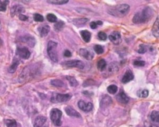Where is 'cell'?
<instances>
[{
  "mask_svg": "<svg viewBox=\"0 0 159 127\" xmlns=\"http://www.w3.org/2000/svg\"><path fill=\"white\" fill-rule=\"evenodd\" d=\"M19 19H20V20H21V21H24L28 20V17L26 16L23 15V14H19Z\"/></svg>",
  "mask_w": 159,
  "mask_h": 127,
  "instance_id": "41",
  "label": "cell"
},
{
  "mask_svg": "<svg viewBox=\"0 0 159 127\" xmlns=\"http://www.w3.org/2000/svg\"><path fill=\"white\" fill-rule=\"evenodd\" d=\"M71 99V95L70 94H61L55 93L51 98V101L53 103H62L68 101Z\"/></svg>",
  "mask_w": 159,
  "mask_h": 127,
  "instance_id": "6",
  "label": "cell"
},
{
  "mask_svg": "<svg viewBox=\"0 0 159 127\" xmlns=\"http://www.w3.org/2000/svg\"><path fill=\"white\" fill-rule=\"evenodd\" d=\"M153 11L149 7L144 8L141 12L136 13L134 17H133L132 21L135 24H140L147 22L152 16H153Z\"/></svg>",
  "mask_w": 159,
  "mask_h": 127,
  "instance_id": "1",
  "label": "cell"
},
{
  "mask_svg": "<svg viewBox=\"0 0 159 127\" xmlns=\"http://www.w3.org/2000/svg\"><path fill=\"white\" fill-rule=\"evenodd\" d=\"M16 54L22 59H28L31 56V52L27 48H19L18 47L16 50Z\"/></svg>",
  "mask_w": 159,
  "mask_h": 127,
  "instance_id": "9",
  "label": "cell"
},
{
  "mask_svg": "<svg viewBox=\"0 0 159 127\" xmlns=\"http://www.w3.org/2000/svg\"><path fill=\"white\" fill-rule=\"evenodd\" d=\"M51 85H52L54 87H62L64 85V83L60 80L55 79L51 81Z\"/></svg>",
  "mask_w": 159,
  "mask_h": 127,
  "instance_id": "26",
  "label": "cell"
},
{
  "mask_svg": "<svg viewBox=\"0 0 159 127\" xmlns=\"http://www.w3.org/2000/svg\"><path fill=\"white\" fill-rule=\"evenodd\" d=\"M97 67L99 71H103L106 67V62L105 59L99 60L97 63Z\"/></svg>",
  "mask_w": 159,
  "mask_h": 127,
  "instance_id": "24",
  "label": "cell"
},
{
  "mask_svg": "<svg viewBox=\"0 0 159 127\" xmlns=\"http://www.w3.org/2000/svg\"><path fill=\"white\" fill-rule=\"evenodd\" d=\"M21 41L23 42H25L29 46L33 47L36 44V40L34 38L31 36H25L21 39Z\"/></svg>",
  "mask_w": 159,
  "mask_h": 127,
  "instance_id": "18",
  "label": "cell"
},
{
  "mask_svg": "<svg viewBox=\"0 0 159 127\" xmlns=\"http://www.w3.org/2000/svg\"><path fill=\"white\" fill-rule=\"evenodd\" d=\"M107 90H108V92L109 93L114 94V93H116L117 91V87L115 85H111L108 87Z\"/></svg>",
  "mask_w": 159,
  "mask_h": 127,
  "instance_id": "32",
  "label": "cell"
},
{
  "mask_svg": "<svg viewBox=\"0 0 159 127\" xmlns=\"http://www.w3.org/2000/svg\"><path fill=\"white\" fill-rule=\"evenodd\" d=\"M119 64L116 62L111 63L108 66H106L105 69L103 71L104 72L103 75H104L105 77H109L110 76H111L114 74H116V72H117L118 71H119Z\"/></svg>",
  "mask_w": 159,
  "mask_h": 127,
  "instance_id": "5",
  "label": "cell"
},
{
  "mask_svg": "<svg viewBox=\"0 0 159 127\" xmlns=\"http://www.w3.org/2000/svg\"><path fill=\"white\" fill-rule=\"evenodd\" d=\"M39 34L41 37H44V36H46L49 32L50 31V27L48 25H46V26H42L39 28Z\"/></svg>",
  "mask_w": 159,
  "mask_h": 127,
  "instance_id": "21",
  "label": "cell"
},
{
  "mask_svg": "<svg viewBox=\"0 0 159 127\" xmlns=\"http://www.w3.org/2000/svg\"><path fill=\"white\" fill-rule=\"evenodd\" d=\"M80 55L87 60H92L94 57V54L86 49H81Z\"/></svg>",
  "mask_w": 159,
  "mask_h": 127,
  "instance_id": "14",
  "label": "cell"
},
{
  "mask_svg": "<svg viewBox=\"0 0 159 127\" xmlns=\"http://www.w3.org/2000/svg\"><path fill=\"white\" fill-rule=\"evenodd\" d=\"M134 74H132V72L131 71H127L123 76V79H122V82L124 83H126L134 79Z\"/></svg>",
  "mask_w": 159,
  "mask_h": 127,
  "instance_id": "17",
  "label": "cell"
},
{
  "mask_svg": "<svg viewBox=\"0 0 159 127\" xmlns=\"http://www.w3.org/2000/svg\"><path fill=\"white\" fill-rule=\"evenodd\" d=\"M66 79L68 80V81L70 83V85L72 87H76L78 85V83L76 79L72 76H66Z\"/></svg>",
  "mask_w": 159,
  "mask_h": 127,
  "instance_id": "25",
  "label": "cell"
},
{
  "mask_svg": "<svg viewBox=\"0 0 159 127\" xmlns=\"http://www.w3.org/2000/svg\"><path fill=\"white\" fill-rule=\"evenodd\" d=\"M9 1H0V11H5Z\"/></svg>",
  "mask_w": 159,
  "mask_h": 127,
  "instance_id": "34",
  "label": "cell"
},
{
  "mask_svg": "<svg viewBox=\"0 0 159 127\" xmlns=\"http://www.w3.org/2000/svg\"><path fill=\"white\" fill-rule=\"evenodd\" d=\"M65 110L66 112V114L70 116V117H75L77 118H81V115L76 112L74 108H73L72 107L67 106L65 108Z\"/></svg>",
  "mask_w": 159,
  "mask_h": 127,
  "instance_id": "15",
  "label": "cell"
},
{
  "mask_svg": "<svg viewBox=\"0 0 159 127\" xmlns=\"http://www.w3.org/2000/svg\"><path fill=\"white\" fill-rule=\"evenodd\" d=\"M129 9H130V7L128 5H118L109 8L108 13L115 17H123L129 13Z\"/></svg>",
  "mask_w": 159,
  "mask_h": 127,
  "instance_id": "2",
  "label": "cell"
},
{
  "mask_svg": "<svg viewBox=\"0 0 159 127\" xmlns=\"http://www.w3.org/2000/svg\"><path fill=\"white\" fill-rule=\"evenodd\" d=\"M64 56L66 57H70L72 56V53L71 52H70L68 50H66L64 52Z\"/></svg>",
  "mask_w": 159,
  "mask_h": 127,
  "instance_id": "42",
  "label": "cell"
},
{
  "mask_svg": "<svg viewBox=\"0 0 159 127\" xmlns=\"http://www.w3.org/2000/svg\"><path fill=\"white\" fill-rule=\"evenodd\" d=\"M63 65L67 67H76L78 69H83L85 67V64L83 62L78 60L66 61L63 64Z\"/></svg>",
  "mask_w": 159,
  "mask_h": 127,
  "instance_id": "7",
  "label": "cell"
},
{
  "mask_svg": "<svg viewBox=\"0 0 159 127\" xmlns=\"http://www.w3.org/2000/svg\"><path fill=\"white\" fill-rule=\"evenodd\" d=\"M134 65L138 67H143L145 66V62L142 60H136L134 62Z\"/></svg>",
  "mask_w": 159,
  "mask_h": 127,
  "instance_id": "40",
  "label": "cell"
},
{
  "mask_svg": "<svg viewBox=\"0 0 159 127\" xmlns=\"http://www.w3.org/2000/svg\"><path fill=\"white\" fill-rule=\"evenodd\" d=\"M23 11H24V9H23V7L21 6L17 5L14 6L12 8V14L13 13H14V14H16V13H23Z\"/></svg>",
  "mask_w": 159,
  "mask_h": 127,
  "instance_id": "28",
  "label": "cell"
},
{
  "mask_svg": "<svg viewBox=\"0 0 159 127\" xmlns=\"http://www.w3.org/2000/svg\"><path fill=\"white\" fill-rule=\"evenodd\" d=\"M64 25H65V24L64 22H63V21H58V22L56 23L55 24V26H54L55 30L57 31H61L63 29V28H64Z\"/></svg>",
  "mask_w": 159,
  "mask_h": 127,
  "instance_id": "31",
  "label": "cell"
},
{
  "mask_svg": "<svg viewBox=\"0 0 159 127\" xmlns=\"http://www.w3.org/2000/svg\"><path fill=\"white\" fill-rule=\"evenodd\" d=\"M87 21H88V19L87 18H79V19H75L73 20V23L76 26L80 28L85 24Z\"/></svg>",
  "mask_w": 159,
  "mask_h": 127,
  "instance_id": "19",
  "label": "cell"
},
{
  "mask_svg": "<svg viewBox=\"0 0 159 127\" xmlns=\"http://www.w3.org/2000/svg\"><path fill=\"white\" fill-rule=\"evenodd\" d=\"M98 38L101 41H106L107 39V35L104 32H99L98 33Z\"/></svg>",
  "mask_w": 159,
  "mask_h": 127,
  "instance_id": "38",
  "label": "cell"
},
{
  "mask_svg": "<svg viewBox=\"0 0 159 127\" xmlns=\"http://www.w3.org/2000/svg\"><path fill=\"white\" fill-rule=\"evenodd\" d=\"M34 127H49L47 118L44 116H39L35 119Z\"/></svg>",
  "mask_w": 159,
  "mask_h": 127,
  "instance_id": "8",
  "label": "cell"
},
{
  "mask_svg": "<svg viewBox=\"0 0 159 127\" xmlns=\"http://www.w3.org/2000/svg\"><path fill=\"white\" fill-rule=\"evenodd\" d=\"M109 39L113 44L117 45L122 42L121 36L119 32L114 31L109 36Z\"/></svg>",
  "mask_w": 159,
  "mask_h": 127,
  "instance_id": "10",
  "label": "cell"
},
{
  "mask_svg": "<svg viewBox=\"0 0 159 127\" xmlns=\"http://www.w3.org/2000/svg\"><path fill=\"white\" fill-rule=\"evenodd\" d=\"M47 1L49 3L55 5H64L68 2V0H48Z\"/></svg>",
  "mask_w": 159,
  "mask_h": 127,
  "instance_id": "27",
  "label": "cell"
},
{
  "mask_svg": "<svg viewBox=\"0 0 159 127\" xmlns=\"http://www.w3.org/2000/svg\"><path fill=\"white\" fill-rule=\"evenodd\" d=\"M138 95L139 97H142V98H146L149 95V91L146 89L144 90H140L138 92Z\"/></svg>",
  "mask_w": 159,
  "mask_h": 127,
  "instance_id": "30",
  "label": "cell"
},
{
  "mask_svg": "<svg viewBox=\"0 0 159 127\" xmlns=\"http://www.w3.org/2000/svg\"><path fill=\"white\" fill-rule=\"evenodd\" d=\"M147 52V48L145 45L141 44L139 46V49L138 50V53L139 54H144Z\"/></svg>",
  "mask_w": 159,
  "mask_h": 127,
  "instance_id": "39",
  "label": "cell"
},
{
  "mask_svg": "<svg viewBox=\"0 0 159 127\" xmlns=\"http://www.w3.org/2000/svg\"><path fill=\"white\" fill-rule=\"evenodd\" d=\"M57 43L52 41H50L48 42L47 44V54L51 60L55 62H57L58 59V54L57 51Z\"/></svg>",
  "mask_w": 159,
  "mask_h": 127,
  "instance_id": "3",
  "label": "cell"
},
{
  "mask_svg": "<svg viewBox=\"0 0 159 127\" xmlns=\"http://www.w3.org/2000/svg\"><path fill=\"white\" fill-rule=\"evenodd\" d=\"M80 33H81V36H82V37L83 39L84 40L85 42H90V39H91V34L89 31H87V30H83V31H81Z\"/></svg>",
  "mask_w": 159,
  "mask_h": 127,
  "instance_id": "22",
  "label": "cell"
},
{
  "mask_svg": "<svg viewBox=\"0 0 159 127\" xmlns=\"http://www.w3.org/2000/svg\"><path fill=\"white\" fill-rule=\"evenodd\" d=\"M103 24V22L101 21H93L90 23V27L91 29H95L97 28V26L98 25H102Z\"/></svg>",
  "mask_w": 159,
  "mask_h": 127,
  "instance_id": "37",
  "label": "cell"
},
{
  "mask_svg": "<svg viewBox=\"0 0 159 127\" xmlns=\"http://www.w3.org/2000/svg\"><path fill=\"white\" fill-rule=\"evenodd\" d=\"M78 105L80 110H83L85 112H89L92 110L93 105L91 102L85 103L83 100H80L78 103Z\"/></svg>",
  "mask_w": 159,
  "mask_h": 127,
  "instance_id": "11",
  "label": "cell"
},
{
  "mask_svg": "<svg viewBox=\"0 0 159 127\" xmlns=\"http://www.w3.org/2000/svg\"><path fill=\"white\" fill-rule=\"evenodd\" d=\"M150 119L154 122L159 123V112L153 111L150 114Z\"/></svg>",
  "mask_w": 159,
  "mask_h": 127,
  "instance_id": "23",
  "label": "cell"
},
{
  "mask_svg": "<svg viewBox=\"0 0 159 127\" xmlns=\"http://www.w3.org/2000/svg\"><path fill=\"white\" fill-rule=\"evenodd\" d=\"M19 64H20L19 60H18L17 58H14L12 64L11 65L8 69L9 72H10V73H14V72L16 71L17 68L18 66L19 65Z\"/></svg>",
  "mask_w": 159,
  "mask_h": 127,
  "instance_id": "20",
  "label": "cell"
},
{
  "mask_svg": "<svg viewBox=\"0 0 159 127\" xmlns=\"http://www.w3.org/2000/svg\"><path fill=\"white\" fill-rule=\"evenodd\" d=\"M47 20L50 23H55L57 20V18L56 16L54 15V14H48L47 16Z\"/></svg>",
  "mask_w": 159,
  "mask_h": 127,
  "instance_id": "33",
  "label": "cell"
},
{
  "mask_svg": "<svg viewBox=\"0 0 159 127\" xmlns=\"http://www.w3.org/2000/svg\"><path fill=\"white\" fill-rule=\"evenodd\" d=\"M5 123L8 127H17V122L14 120H6Z\"/></svg>",
  "mask_w": 159,
  "mask_h": 127,
  "instance_id": "29",
  "label": "cell"
},
{
  "mask_svg": "<svg viewBox=\"0 0 159 127\" xmlns=\"http://www.w3.org/2000/svg\"><path fill=\"white\" fill-rule=\"evenodd\" d=\"M62 112L60 110L57 109V108H53V109L50 111V119L55 126H59L62 125Z\"/></svg>",
  "mask_w": 159,
  "mask_h": 127,
  "instance_id": "4",
  "label": "cell"
},
{
  "mask_svg": "<svg viewBox=\"0 0 159 127\" xmlns=\"http://www.w3.org/2000/svg\"><path fill=\"white\" fill-rule=\"evenodd\" d=\"M34 19L35 21H36V22H42V21H44V17L42 15H40V14L38 13L35 14L34 15Z\"/></svg>",
  "mask_w": 159,
  "mask_h": 127,
  "instance_id": "36",
  "label": "cell"
},
{
  "mask_svg": "<svg viewBox=\"0 0 159 127\" xmlns=\"http://www.w3.org/2000/svg\"><path fill=\"white\" fill-rule=\"evenodd\" d=\"M2 45V41L1 39H0V46H1Z\"/></svg>",
  "mask_w": 159,
  "mask_h": 127,
  "instance_id": "43",
  "label": "cell"
},
{
  "mask_svg": "<svg viewBox=\"0 0 159 127\" xmlns=\"http://www.w3.org/2000/svg\"><path fill=\"white\" fill-rule=\"evenodd\" d=\"M112 99L109 95H104L102 97L100 101V107L101 108H106L112 103Z\"/></svg>",
  "mask_w": 159,
  "mask_h": 127,
  "instance_id": "12",
  "label": "cell"
},
{
  "mask_svg": "<svg viewBox=\"0 0 159 127\" xmlns=\"http://www.w3.org/2000/svg\"><path fill=\"white\" fill-rule=\"evenodd\" d=\"M94 50L98 54H101L104 52V49H103V48L100 45H96L94 47Z\"/></svg>",
  "mask_w": 159,
  "mask_h": 127,
  "instance_id": "35",
  "label": "cell"
},
{
  "mask_svg": "<svg viewBox=\"0 0 159 127\" xmlns=\"http://www.w3.org/2000/svg\"><path fill=\"white\" fill-rule=\"evenodd\" d=\"M116 99L120 103L126 104L129 102V98L123 91H121L116 96Z\"/></svg>",
  "mask_w": 159,
  "mask_h": 127,
  "instance_id": "13",
  "label": "cell"
},
{
  "mask_svg": "<svg viewBox=\"0 0 159 127\" xmlns=\"http://www.w3.org/2000/svg\"><path fill=\"white\" fill-rule=\"evenodd\" d=\"M152 32L155 38H159V16L155 21L152 29Z\"/></svg>",
  "mask_w": 159,
  "mask_h": 127,
  "instance_id": "16",
  "label": "cell"
}]
</instances>
